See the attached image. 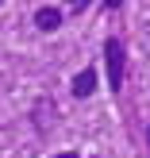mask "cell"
Listing matches in <instances>:
<instances>
[{
    "label": "cell",
    "instance_id": "cell-1",
    "mask_svg": "<svg viewBox=\"0 0 150 158\" xmlns=\"http://www.w3.org/2000/svg\"><path fill=\"white\" fill-rule=\"evenodd\" d=\"M104 73H108V93L123 89V77H127V46L123 39H104Z\"/></svg>",
    "mask_w": 150,
    "mask_h": 158
},
{
    "label": "cell",
    "instance_id": "cell-2",
    "mask_svg": "<svg viewBox=\"0 0 150 158\" xmlns=\"http://www.w3.org/2000/svg\"><path fill=\"white\" fill-rule=\"evenodd\" d=\"M62 19H66V12H62L58 4H39V12H35V27L43 31V35H54V31L62 27Z\"/></svg>",
    "mask_w": 150,
    "mask_h": 158
},
{
    "label": "cell",
    "instance_id": "cell-3",
    "mask_svg": "<svg viewBox=\"0 0 150 158\" xmlns=\"http://www.w3.org/2000/svg\"><path fill=\"white\" fill-rule=\"evenodd\" d=\"M69 89H73V97H77V100L92 97V93H96V66H85L81 73L73 77V85H69Z\"/></svg>",
    "mask_w": 150,
    "mask_h": 158
},
{
    "label": "cell",
    "instance_id": "cell-4",
    "mask_svg": "<svg viewBox=\"0 0 150 158\" xmlns=\"http://www.w3.org/2000/svg\"><path fill=\"white\" fill-rule=\"evenodd\" d=\"M31 116H35V127H39V131H50V120H54V100H50V97H43V100L35 104V112H31Z\"/></svg>",
    "mask_w": 150,
    "mask_h": 158
},
{
    "label": "cell",
    "instance_id": "cell-5",
    "mask_svg": "<svg viewBox=\"0 0 150 158\" xmlns=\"http://www.w3.org/2000/svg\"><path fill=\"white\" fill-rule=\"evenodd\" d=\"M54 158H81L77 151H62V154H54Z\"/></svg>",
    "mask_w": 150,
    "mask_h": 158
},
{
    "label": "cell",
    "instance_id": "cell-6",
    "mask_svg": "<svg viewBox=\"0 0 150 158\" xmlns=\"http://www.w3.org/2000/svg\"><path fill=\"white\" fill-rule=\"evenodd\" d=\"M146 147H150V123H146Z\"/></svg>",
    "mask_w": 150,
    "mask_h": 158
},
{
    "label": "cell",
    "instance_id": "cell-7",
    "mask_svg": "<svg viewBox=\"0 0 150 158\" xmlns=\"http://www.w3.org/2000/svg\"><path fill=\"white\" fill-rule=\"evenodd\" d=\"M96 158H100V154H96Z\"/></svg>",
    "mask_w": 150,
    "mask_h": 158
}]
</instances>
